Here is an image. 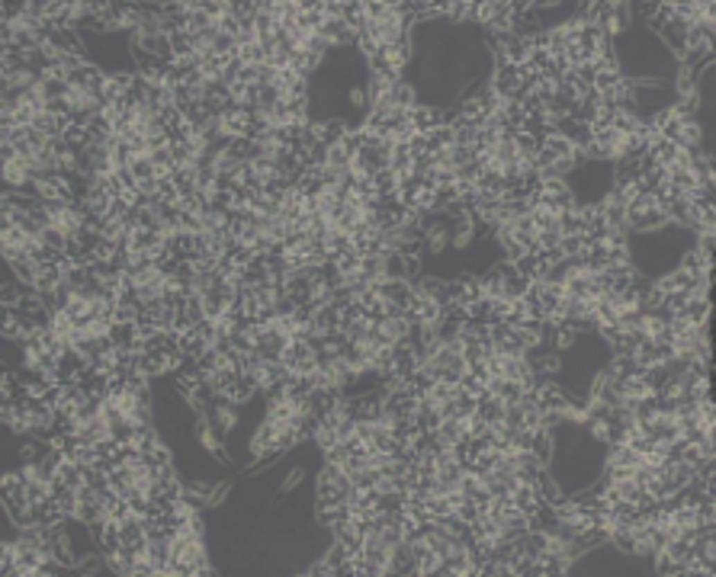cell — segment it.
Returning a JSON list of instances; mask_svg holds the SVG:
<instances>
[{
  "label": "cell",
  "instance_id": "cell-1",
  "mask_svg": "<svg viewBox=\"0 0 716 577\" xmlns=\"http://www.w3.org/2000/svg\"><path fill=\"white\" fill-rule=\"evenodd\" d=\"M530 288V280H523L521 273L514 270V263H504L501 260V298L508 302H521Z\"/></svg>",
  "mask_w": 716,
  "mask_h": 577
},
{
  "label": "cell",
  "instance_id": "cell-2",
  "mask_svg": "<svg viewBox=\"0 0 716 577\" xmlns=\"http://www.w3.org/2000/svg\"><path fill=\"white\" fill-rule=\"evenodd\" d=\"M523 388H527V385L514 382V378H504V376L488 378V394H492V398H498L501 404H517V401L523 398Z\"/></svg>",
  "mask_w": 716,
  "mask_h": 577
},
{
  "label": "cell",
  "instance_id": "cell-3",
  "mask_svg": "<svg viewBox=\"0 0 716 577\" xmlns=\"http://www.w3.org/2000/svg\"><path fill=\"white\" fill-rule=\"evenodd\" d=\"M511 504L517 510H521V513H537L539 507H543V500H539V494H537V488H533V484H523V481H517V488L511 491Z\"/></svg>",
  "mask_w": 716,
  "mask_h": 577
},
{
  "label": "cell",
  "instance_id": "cell-4",
  "mask_svg": "<svg viewBox=\"0 0 716 577\" xmlns=\"http://www.w3.org/2000/svg\"><path fill=\"white\" fill-rule=\"evenodd\" d=\"M312 327L315 333H331V331H341V311L334 305H321L312 311Z\"/></svg>",
  "mask_w": 716,
  "mask_h": 577
},
{
  "label": "cell",
  "instance_id": "cell-5",
  "mask_svg": "<svg viewBox=\"0 0 716 577\" xmlns=\"http://www.w3.org/2000/svg\"><path fill=\"white\" fill-rule=\"evenodd\" d=\"M433 433H437V439H440L443 446H453V443H460V439L469 437V433H466V420H453V417L440 420V427L433 430Z\"/></svg>",
  "mask_w": 716,
  "mask_h": 577
},
{
  "label": "cell",
  "instance_id": "cell-6",
  "mask_svg": "<svg viewBox=\"0 0 716 577\" xmlns=\"http://www.w3.org/2000/svg\"><path fill=\"white\" fill-rule=\"evenodd\" d=\"M476 414L485 420V423H498V420L504 417V404L498 401V398H492V394H485V398L476 401Z\"/></svg>",
  "mask_w": 716,
  "mask_h": 577
},
{
  "label": "cell",
  "instance_id": "cell-7",
  "mask_svg": "<svg viewBox=\"0 0 716 577\" xmlns=\"http://www.w3.org/2000/svg\"><path fill=\"white\" fill-rule=\"evenodd\" d=\"M382 254H363L360 257V276L366 282H379L382 280Z\"/></svg>",
  "mask_w": 716,
  "mask_h": 577
},
{
  "label": "cell",
  "instance_id": "cell-8",
  "mask_svg": "<svg viewBox=\"0 0 716 577\" xmlns=\"http://www.w3.org/2000/svg\"><path fill=\"white\" fill-rule=\"evenodd\" d=\"M129 174H132L135 186H138V183H148V180H158V176H154V164H151V154H145V158H132V164H129Z\"/></svg>",
  "mask_w": 716,
  "mask_h": 577
},
{
  "label": "cell",
  "instance_id": "cell-9",
  "mask_svg": "<svg viewBox=\"0 0 716 577\" xmlns=\"http://www.w3.org/2000/svg\"><path fill=\"white\" fill-rule=\"evenodd\" d=\"M559 231H562V237H566V235H584L582 212H578V209L559 212Z\"/></svg>",
  "mask_w": 716,
  "mask_h": 577
},
{
  "label": "cell",
  "instance_id": "cell-10",
  "mask_svg": "<svg viewBox=\"0 0 716 577\" xmlns=\"http://www.w3.org/2000/svg\"><path fill=\"white\" fill-rule=\"evenodd\" d=\"M238 58L244 64H267V58H270V52H267L260 42H248L238 48Z\"/></svg>",
  "mask_w": 716,
  "mask_h": 577
},
{
  "label": "cell",
  "instance_id": "cell-11",
  "mask_svg": "<svg viewBox=\"0 0 716 577\" xmlns=\"http://www.w3.org/2000/svg\"><path fill=\"white\" fill-rule=\"evenodd\" d=\"M235 491V484L231 481H215L213 491H209V497H206V510H219L225 500H229V494Z\"/></svg>",
  "mask_w": 716,
  "mask_h": 577
},
{
  "label": "cell",
  "instance_id": "cell-12",
  "mask_svg": "<svg viewBox=\"0 0 716 577\" xmlns=\"http://www.w3.org/2000/svg\"><path fill=\"white\" fill-rule=\"evenodd\" d=\"M302 478H305V468H302V465H292V468H289V475H286V478L280 481V488H276V491H280V494H283V497H286V494H292V491L299 488V484H302Z\"/></svg>",
  "mask_w": 716,
  "mask_h": 577
},
{
  "label": "cell",
  "instance_id": "cell-13",
  "mask_svg": "<svg viewBox=\"0 0 716 577\" xmlns=\"http://www.w3.org/2000/svg\"><path fill=\"white\" fill-rule=\"evenodd\" d=\"M328 167H337V170H347V167H350V151L344 148V141L334 145V148H328Z\"/></svg>",
  "mask_w": 716,
  "mask_h": 577
},
{
  "label": "cell",
  "instance_id": "cell-14",
  "mask_svg": "<svg viewBox=\"0 0 716 577\" xmlns=\"http://www.w3.org/2000/svg\"><path fill=\"white\" fill-rule=\"evenodd\" d=\"M582 250H584L582 235H566L559 241V254L562 257H582Z\"/></svg>",
  "mask_w": 716,
  "mask_h": 577
}]
</instances>
